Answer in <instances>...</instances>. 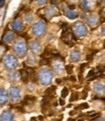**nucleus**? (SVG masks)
Segmentation results:
<instances>
[{
	"label": "nucleus",
	"mask_w": 105,
	"mask_h": 121,
	"mask_svg": "<svg viewBox=\"0 0 105 121\" xmlns=\"http://www.w3.org/2000/svg\"><path fill=\"white\" fill-rule=\"evenodd\" d=\"M52 79V72L49 69H43L39 71V81L42 85H49Z\"/></svg>",
	"instance_id": "nucleus-1"
},
{
	"label": "nucleus",
	"mask_w": 105,
	"mask_h": 121,
	"mask_svg": "<svg viewBox=\"0 0 105 121\" xmlns=\"http://www.w3.org/2000/svg\"><path fill=\"white\" fill-rule=\"evenodd\" d=\"M14 50H15V53H16L19 57H24L27 52V47H26L25 41L22 39H19L15 43Z\"/></svg>",
	"instance_id": "nucleus-2"
},
{
	"label": "nucleus",
	"mask_w": 105,
	"mask_h": 121,
	"mask_svg": "<svg viewBox=\"0 0 105 121\" xmlns=\"http://www.w3.org/2000/svg\"><path fill=\"white\" fill-rule=\"evenodd\" d=\"M87 33H88V28L83 22H78L73 25V34L75 36L83 37V36L87 35Z\"/></svg>",
	"instance_id": "nucleus-3"
},
{
	"label": "nucleus",
	"mask_w": 105,
	"mask_h": 121,
	"mask_svg": "<svg viewBox=\"0 0 105 121\" xmlns=\"http://www.w3.org/2000/svg\"><path fill=\"white\" fill-rule=\"evenodd\" d=\"M4 65L8 69H15L18 66V59L13 55H7L4 59Z\"/></svg>",
	"instance_id": "nucleus-4"
},
{
	"label": "nucleus",
	"mask_w": 105,
	"mask_h": 121,
	"mask_svg": "<svg viewBox=\"0 0 105 121\" xmlns=\"http://www.w3.org/2000/svg\"><path fill=\"white\" fill-rule=\"evenodd\" d=\"M45 30H46V24L43 21L36 22L32 27V32L36 36H42L45 33Z\"/></svg>",
	"instance_id": "nucleus-5"
},
{
	"label": "nucleus",
	"mask_w": 105,
	"mask_h": 121,
	"mask_svg": "<svg viewBox=\"0 0 105 121\" xmlns=\"http://www.w3.org/2000/svg\"><path fill=\"white\" fill-rule=\"evenodd\" d=\"M9 96L13 102H19L20 99V89L17 86H13L9 90Z\"/></svg>",
	"instance_id": "nucleus-6"
},
{
	"label": "nucleus",
	"mask_w": 105,
	"mask_h": 121,
	"mask_svg": "<svg viewBox=\"0 0 105 121\" xmlns=\"http://www.w3.org/2000/svg\"><path fill=\"white\" fill-rule=\"evenodd\" d=\"M0 121H14V114L10 110H5L0 115Z\"/></svg>",
	"instance_id": "nucleus-7"
},
{
	"label": "nucleus",
	"mask_w": 105,
	"mask_h": 121,
	"mask_svg": "<svg viewBox=\"0 0 105 121\" xmlns=\"http://www.w3.org/2000/svg\"><path fill=\"white\" fill-rule=\"evenodd\" d=\"M12 28L15 30V31H20L24 27V24H22V21L21 20H15L12 25H11Z\"/></svg>",
	"instance_id": "nucleus-8"
},
{
	"label": "nucleus",
	"mask_w": 105,
	"mask_h": 121,
	"mask_svg": "<svg viewBox=\"0 0 105 121\" xmlns=\"http://www.w3.org/2000/svg\"><path fill=\"white\" fill-rule=\"evenodd\" d=\"M15 38V33L13 31H6L5 34L3 35V41L5 43H11Z\"/></svg>",
	"instance_id": "nucleus-9"
},
{
	"label": "nucleus",
	"mask_w": 105,
	"mask_h": 121,
	"mask_svg": "<svg viewBox=\"0 0 105 121\" xmlns=\"http://www.w3.org/2000/svg\"><path fill=\"white\" fill-rule=\"evenodd\" d=\"M99 22V19L96 15H91L89 18H88V24L91 26H95L98 25Z\"/></svg>",
	"instance_id": "nucleus-10"
},
{
	"label": "nucleus",
	"mask_w": 105,
	"mask_h": 121,
	"mask_svg": "<svg viewBox=\"0 0 105 121\" xmlns=\"http://www.w3.org/2000/svg\"><path fill=\"white\" fill-rule=\"evenodd\" d=\"M94 92L97 94V95H103L104 92H105V87L102 83H99L97 82L94 84Z\"/></svg>",
	"instance_id": "nucleus-11"
},
{
	"label": "nucleus",
	"mask_w": 105,
	"mask_h": 121,
	"mask_svg": "<svg viewBox=\"0 0 105 121\" xmlns=\"http://www.w3.org/2000/svg\"><path fill=\"white\" fill-rule=\"evenodd\" d=\"M8 101V93L3 88L0 89V104H4Z\"/></svg>",
	"instance_id": "nucleus-12"
},
{
	"label": "nucleus",
	"mask_w": 105,
	"mask_h": 121,
	"mask_svg": "<svg viewBox=\"0 0 105 121\" xmlns=\"http://www.w3.org/2000/svg\"><path fill=\"white\" fill-rule=\"evenodd\" d=\"M70 60L74 63H77L81 60V54L80 52L77 51V50H74L70 53Z\"/></svg>",
	"instance_id": "nucleus-13"
},
{
	"label": "nucleus",
	"mask_w": 105,
	"mask_h": 121,
	"mask_svg": "<svg viewBox=\"0 0 105 121\" xmlns=\"http://www.w3.org/2000/svg\"><path fill=\"white\" fill-rule=\"evenodd\" d=\"M30 49L33 52H35V53H39L41 51V44H40V42L36 41V40L31 41L30 42Z\"/></svg>",
	"instance_id": "nucleus-14"
},
{
	"label": "nucleus",
	"mask_w": 105,
	"mask_h": 121,
	"mask_svg": "<svg viewBox=\"0 0 105 121\" xmlns=\"http://www.w3.org/2000/svg\"><path fill=\"white\" fill-rule=\"evenodd\" d=\"M65 15H66V17L70 19V20H74V19H76L78 17V13L75 11V10H67L65 12Z\"/></svg>",
	"instance_id": "nucleus-15"
},
{
	"label": "nucleus",
	"mask_w": 105,
	"mask_h": 121,
	"mask_svg": "<svg viewBox=\"0 0 105 121\" xmlns=\"http://www.w3.org/2000/svg\"><path fill=\"white\" fill-rule=\"evenodd\" d=\"M91 2L89 1H81L80 2V7L81 9H83L85 11H89V9H91Z\"/></svg>",
	"instance_id": "nucleus-16"
},
{
	"label": "nucleus",
	"mask_w": 105,
	"mask_h": 121,
	"mask_svg": "<svg viewBox=\"0 0 105 121\" xmlns=\"http://www.w3.org/2000/svg\"><path fill=\"white\" fill-rule=\"evenodd\" d=\"M20 72V78H21V80L24 82H27L28 79H29V76H28V73H27L26 69H21Z\"/></svg>",
	"instance_id": "nucleus-17"
},
{
	"label": "nucleus",
	"mask_w": 105,
	"mask_h": 121,
	"mask_svg": "<svg viewBox=\"0 0 105 121\" xmlns=\"http://www.w3.org/2000/svg\"><path fill=\"white\" fill-rule=\"evenodd\" d=\"M56 13H57V9H56V7H55V6H52V7H50L49 9L46 10V15H47V17H48V18L52 17Z\"/></svg>",
	"instance_id": "nucleus-18"
},
{
	"label": "nucleus",
	"mask_w": 105,
	"mask_h": 121,
	"mask_svg": "<svg viewBox=\"0 0 105 121\" xmlns=\"http://www.w3.org/2000/svg\"><path fill=\"white\" fill-rule=\"evenodd\" d=\"M19 72L18 71H12L9 73V79L11 81H17L19 79Z\"/></svg>",
	"instance_id": "nucleus-19"
},
{
	"label": "nucleus",
	"mask_w": 105,
	"mask_h": 121,
	"mask_svg": "<svg viewBox=\"0 0 105 121\" xmlns=\"http://www.w3.org/2000/svg\"><path fill=\"white\" fill-rule=\"evenodd\" d=\"M54 69H56L57 72H61V71L63 69L62 64H61V63H55V64H54Z\"/></svg>",
	"instance_id": "nucleus-20"
},
{
	"label": "nucleus",
	"mask_w": 105,
	"mask_h": 121,
	"mask_svg": "<svg viewBox=\"0 0 105 121\" xmlns=\"http://www.w3.org/2000/svg\"><path fill=\"white\" fill-rule=\"evenodd\" d=\"M55 90H56V87L52 86V87L48 88L46 91H45V94H46V96H47V97H49V96H52V93L55 92Z\"/></svg>",
	"instance_id": "nucleus-21"
},
{
	"label": "nucleus",
	"mask_w": 105,
	"mask_h": 121,
	"mask_svg": "<svg viewBox=\"0 0 105 121\" xmlns=\"http://www.w3.org/2000/svg\"><path fill=\"white\" fill-rule=\"evenodd\" d=\"M27 62H28L29 64H31V65H34V64L37 62L35 55H34V54H30V55H29V57H28V60H27Z\"/></svg>",
	"instance_id": "nucleus-22"
},
{
	"label": "nucleus",
	"mask_w": 105,
	"mask_h": 121,
	"mask_svg": "<svg viewBox=\"0 0 105 121\" xmlns=\"http://www.w3.org/2000/svg\"><path fill=\"white\" fill-rule=\"evenodd\" d=\"M95 78V71L94 69H91V71L89 72V74L87 75V79L88 80H93Z\"/></svg>",
	"instance_id": "nucleus-23"
},
{
	"label": "nucleus",
	"mask_w": 105,
	"mask_h": 121,
	"mask_svg": "<svg viewBox=\"0 0 105 121\" xmlns=\"http://www.w3.org/2000/svg\"><path fill=\"white\" fill-rule=\"evenodd\" d=\"M35 101V98L34 97H31V96H25L24 97V104H28L30 102H34Z\"/></svg>",
	"instance_id": "nucleus-24"
},
{
	"label": "nucleus",
	"mask_w": 105,
	"mask_h": 121,
	"mask_svg": "<svg viewBox=\"0 0 105 121\" xmlns=\"http://www.w3.org/2000/svg\"><path fill=\"white\" fill-rule=\"evenodd\" d=\"M68 89H67V88H64L62 91H61V98H62V99H63V98H65V97H67V95H68Z\"/></svg>",
	"instance_id": "nucleus-25"
},
{
	"label": "nucleus",
	"mask_w": 105,
	"mask_h": 121,
	"mask_svg": "<svg viewBox=\"0 0 105 121\" xmlns=\"http://www.w3.org/2000/svg\"><path fill=\"white\" fill-rule=\"evenodd\" d=\"M84 108H89V104H88L87 103L81 104L79 107H78V109H84Z\"/></svg>",
	"instance_id": "nucleus-26"
},
{
	"label": "nucleus",
	"mask_w": 105,
	"mask_h": 121,
	"mask_svg": "<svg viewBox=\"0 0 105 121\" xmlns=\"http://www.w3.org/2000/svg\"><path fill=\"white\" fill-rule=\"evenodd\" d=\"M25 20H26L27 22H31L33 21V17L31 16V15L27 14V15H25Z\"/></svg>",
	"instance_id": "nucleus-27"
},
{
	"label": "nucleus",
	"mask_w": 105,
	"mask_h": 121,
	"mask_svg": "<svg viewBox=\"0 0 105 121\" xmlns=\"http://www.w3.org/2000/svg\"><path fill=\"white\" fill-rule=\"evenodd\" d=\"M72 69H73V66L72 65H66L65 66V69H66V72L67 73H72Z\"/></svg>",
	"instance_id": "nucleus-28"
},
{
	"label": "nucleus",
	"mask_w": 105,
	"mask_h": 121,
	"mask_svg": "<svg viewBox=\"0 0 105 121\" xmlns=\"http://www.w3.org/2000/svg\"><path fill=\"white\" fill-rule=\"evenodd\" d=\"M47 64H49V59H42L41 60H40V65H47Z\"/></svg>",
	"instance_id": "nucleus-29"
},
{
	"label": "nucleus",
	"mask_w": 105,
	"mask_h": 121,
	"mask_svg": "<svg viewBox=\"0 0 105 121\" xmlns=\"http://www.w3.org/2000/svg\"><path fill=\"white\" fill-rule=\"evenodd\" d=\"M59 104H61V107H62V105H64V104H65L64 100H63V99H61H61H59Z\"/></svg>",
	"instance_id": "nucleus-30"
},
{
	"label": "nucleus",
	"mask_w": 105,
	"mask_h": 121,
	"mask_svg": "<svg viewBox=\"0 0 105 121\" xmlns=\"http://www.w3.org/2000/svg\"><path fill=\"white\" fill-rule=\"evenodd\" d=\"M86 66H87V64H83V65H81V72H83V70H84V69H85Z\"/></svg>",
	"instance_id": "nucleus-31"
},
{
	"label": "nucleus",
	"mask_w": 105,
	"mask_h": 121,
	"mask_svg": "<svg viewBox=\"0 0 105 121\" xmlns=\"http://www.w3.org/2000/svg\"><path fill=\"white\" fill-rule=\"evenodd\" d=\"M5 49H6V48H3L2 46H0V56L2 55L1 53H4V52H5Z\"/></svg>",
	"instance_id": "nucleus-32"
},
{
	"label": "nucleus",
	"mask_w": 105,
	"mask_h": 121,
	"mask_svg": "<svg viewBox=\"0 0 105 121\" xmlns=\"http://www.w3.org/2000/svg\"><path fill=\"white\" fill-rule=\"evenodd\" d=\"M87 96H88L87 91H84V92H83V99H86V98H87Z\"/></svg>",
	"instance_id": "nucleus-33"
},
{
	"label": "nucleus",
	"mask_w": 105,
	"mask_h": 121,
	"mask_svg": "<svg viewBox=\"0 0 105 121\" xmlns=\"http://www.w3.org/2000/svg\"><path fill=\"white\" fill-rule=\"evenodd\" d=\"M47 2L46 1H37V4H39V5H43V4H46Z\"/></svg>",
	"instance_id": "nucleus-34"
},
{
	"label": "nucleus",
	"mask_w": 105,
	"mask_h": 121,
	"mask_svg": "<svg viewBox=\"0 0 105 121\" xmlns=\"http://www.w3.org/2000/svg\"><path fill=\"white\" fill-rule=\"evenodd\" d=\"M5 4H6V2H5V1H3V0H2V1H0V7H3Z\"/></svg>",
	"instance_id": "nucleus-35"
},
{
	"label": "nucleus",
	"mask_w": 105,
	"mask_h": 121,
	"mask_svg": "<svg viewBox=\"0 0 105 121\" xmlns=\"http://www.w3.org/2000/svg\"><path fill=\"white\" fill-rule=\"evenodd\" d=\"M70 80H72V81H76V78H75V76H73V75H71V76H70Z\"/></svg>",
	"instance_id": "nucleus-36"
},
{
	"label": "nucleus",
	"mask_w": 105,
	"mask_h": 121,
	"mask_svg": "<svg viewBox=\"0 0 105 121\" xmlns=\"http://www.w3.org/2000/svg\"><path fill=\"white\" fill-rule=\"evenodd\" d=\"M56 82H57V84H61V79H58V78H57V79L56 80Z\"/></svg>",
	"instance_id": "nucleus-37"
},
{
	"label": "nucleus",
	"mask_w": 105,
	"mask_h": 121,
	"mask_svg": "<svg viewBox=\"0 0 105 121\" xmlns=\"http://www.w3.org/2000/svg\"><path fill=\"white\" fill-rule=\"evenodd\" d=\"M69 114H70V115H73V114H75V111H71V112H69Z\"/></svg>",
	"instance_id": "nucleus-38"
},
{
	"label": "nucleus",
	"mask_w": 105,
	"mask_h": 121,
	"mask_svg": "<svg viewBox=\"0 0 105 121\" xmlns=\"http://www.w3.org/2000/svg\"><path fill=\"white\" fill-rule=\"evenodd\" d=\"M102 34H104V26H102Z\"/></svg>",
	"instance_id": "nucleus-39"
},
{
	"label": "nucleus",
	"mask_w": 105,
	"mask_h": 121,
	"mask_svg": "<svg viewBox=\"0 0 105 121\" xmlns=\"http://www.w3.org/2000/svg\"><path fill=\"white\" fill-rule=\"evenodd\" d=\"M67 121H75V120H73L72 118H70V119H68V120H67Z\"/></svg>",
	"instance_id": "nucleus-40"
},
{
	"label": "nucleus",
	"mask_w": 105,
	"mask_h": 121,
	"mask_svg": "<svg viewBox=\"0 0 105 121\" xmlns=\"http://www.w3.org/2000/svg\"><path fill=\"white\" fill-rule=\"evenodd\" d=\"M78 121H84V119H79Z\"/></svg>",
	"instance_id": "nucleus-41"
},
{
	"label": "nucleus",
	"mask_w": 105,
	"mask_h": 121,
	"mask_svg": "<svg viewBox=\"0 0 105 121\" xmlns=\"http://www.w3.org/2000/svg\"><path fill=\"white\" fill-rule=\"evenodd\" d=\"M101 121H104V118H103V117L101 118Z\"/></svg>",
	"instance_id": "nucleus-42"
}]
</instances>
